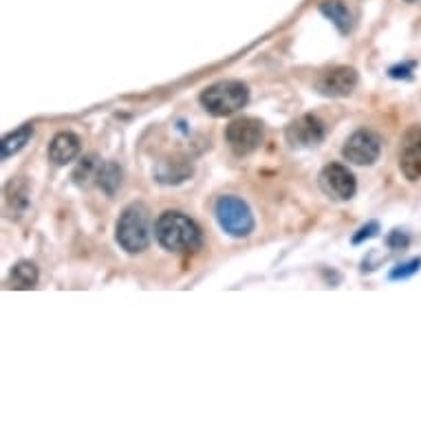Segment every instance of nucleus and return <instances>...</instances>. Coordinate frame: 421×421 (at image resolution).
<instances>
[{"label":"nucleus","instance_id":"obj_1","mask_svg":"<svg viewBox=\"0 0 421 421\" xmlns=\"http://www.w3.org/2000/svg\"><path fill=\"white\" fill-rule=\"evenodd\" d=\"M154 238L157 243L172 254H190V251L201 249L203 232L196 223L177 209L163 212L154 223Z\"/></svg>","mask_w":421,"mask_h":421},{"label":"nucleus","instance_id":"obj_2","mask_svg":"<svg viewBox=\"0 0 421 421\" xmlns=\"http://www.w3.org/2000/svg\"><path fill=\"white\" fill-rule=\"evenodd\" d=\"M199 102L205 108V113H209L212 117H230L247 106L249 89L247 84L238 80H223L203 89L199 95Z\"/></svg>","mask_w":421,"mask_h":421},{"label":"nucleus","instance_id":"obj_3","mask_svg":"<svg viewBox=\"0 0 421 421\" xmlns=\"http://www.w3.org/2000/svg\"><path fill=\"white\" fill-rule=\"evenodd\" d=\"M144 203L124 207L115 226V241L128 254H142L150 243V216Z\"/></svg>","mask_w":421,"mask_h":421},{"label":"nucleus","instance_id":"obj_4","mask_svg":"<svg viewBox=\"0 0 421 421\" xmlns=\"http://www.w3.org/2000/svg\"><path fill=\"white\" fill-rule=\"evenodd\" d=\"M214 216L221 230L234 238H247L254 232V214L249 205L234 194H223L214 203Z\"/></svg>","mask_w":421,"mask_h":421},{"label":"nucleus","instance_id":"obj_5","mask_svg":"<svg viewBox=\"0 0 421 421\" xmlns=\"http://www.w3.org/2000/svg\"><path fill=\"white\" fill-rule=\"evenodd\" d=\"M265 137V124L256 117H238L228 124L226 139L234 154L238 157H247L254 150L260 148Z\"/></svg>","mask_w":421,"mask_h":421},{"label":"nucleus","instance_id":"obj_6","mask_svg":"<svg viewBox=\"0 0 421 421\" xmlns=\"http://www.w3.org/2000/svg\"><path fill=\"white\" fill-rule=\"evenodd\" d=\"M320 190L333 201H350L357 192L355 175L342 163H329L318 175Z\"/></svg>","mask_w":421,"mask_h":421},{"label":"nucleus","instance_id":"obj_7","mask_svg":"<svg viewBox=\"0 0 421 421\" xmlns=\"http://www.w3.org/2000/svg\"><path fill=\"white\" fill-rule=\"evenodd\" d=\"M342 154L355 165H373L382 154V137L369 128H360L344 142Z\"/></svg>","mask_w":421,"mask_h":421},{"label":"nucleus","instance_id":"obj_8","mask_svg":"<svg viewBox=\"0 0 421 421\" xmlns=\"http://www.w3.org/2000/svg\"><path fill=\"white\" fill-rule=\"evenodd\" d=\"M325 137H327L325 121H322L318 115H311V113L296 117L285 131L287 144L291 148H298V150L300 148H313V146L325 142Z\"/></svg>","mask_w":421,"mask_h":421},{"label":"nucleus","instance_id":"obj_9","mask_svg":"<svg viewBox=\"0 0 421 421\" xmlns=\"http://www.w3.org/2000/svg\"><path fill=\"white\" fill-rule=\"evenodd\" d=\"M357 89V71L350 66H331L316 80V91L325 97H348Z\"/></svg>","mask_w":421,"mask_h":421},{"label":"nucleus","instance_id":"obj_10","mask_svg":"<svg viewBox=\"0 0 421 421\" xmlns=\"http://www.w3.org/2000/svg\"><path fill=\"white\" fill-rule=\"evenodd\" d=\"M399 170L408 181L421 179V126H413L401 137Z\"/></svg>","mask_w":421,"mask_h":421},{"label":"nucleus","instance_id":"obj_11","mask_svg":"<svg viewBox=\"0 0 421 421\" xmlns=\"http://www.w3.org/2000/svg\"><path fill=\"white\" fill-rule=\"evenodd\" d=\"M194 172L192 168V161H188L186 157H168V159H161L154 168V179L159 181L163 186H179L188 181Z\"/></svg>","mask_w":421,"mask_h":421},{"label":"nucleus","instance_id":"obj_12","mask_svg":"<svg viewBox=\"0 0 421 421\" xmlns=\"http://www.w3.org/2000/svg\"><path fill=\"white\" fill-rule=\"evenodd\" d=\"M82 150V142L75 133H58L49 144V159L55 165H66L71 163Z\"/></svg>","mask_w":421,"mask_h":421},{"label":"nucleus","instance_id":"obj_13","mask_svg":"<svg viewBox=\"0 0 421 421\" xmlns=\"http://www.w3.org/2000/svg\"><path fill=\"white\" fill-rule=\"evenodd\" d=\"M320 11L327 20H331L335 27H338L340 34H348L350 27H353V18H350L348 7L342 3V0H322L320 3Z\"/></svg>","mask_w":421,"mask_h":421},{"label":"nucleus","instance_id":"obj_14","mask_svg":"<svg viewBox=\"0 0 421 421\" xmlns=\"http://www.w3.org/2000/svg\"><path fill=\"white\" fill-rule=\"evenodd\" d=\"M121 181H124V172L119 163L115 161H108L97 170V186H100V190L106 196H115V192L121 188Z\"/></svg>","mask_w":421,"mask_h":421},{"label":"nucleus","instance_id":"obj_15","mask_svg":"<svg viewBox=\"0 0 421 421\" xmlns=\"http://www.w3.org/2000/svg\"><path fill=\"white\" fill-rule=\"evenodd\" d=\"M31 137H34V126L31 124H24V126H20L18 131L9 133L3 139V144H0V148H3V159H9L16 152H20L27 144H29Z\"/></svg>","mask_w":421,"mask_h":421},{"label":"nucleus","instance_id":"obj_16","mask_svg":"<svg viewBox=\"0 0 421 421\" xmlns=\"http://www.w3.org/2000/svg\"><path fill=\"white\" fill-rule=\"evenodd\" d=\"M9 283L13 289H34L38 283V267L29 260H20L16 267L11 269Z\"/></svg>","mask_w":421,"mask_h":421},{"label":"nucleus","instance_id":"obj_17","mask_svg":"<svg viewBox=\"0 0 421 421\" xmlns=\"http://www.w3.org/2000/svg\"><path fill=\"white\" fill-rule=\"evenodd\" d=\"M7 203H9V209L13 214L24 212L27 205H29V190H27L24 181H11V184L7 186Z\"/></svg>","mask_w":421,"mask_h":421},{"label":"nucleus","instance_id":"obj_18","mask_svg":"<svg viewBox=\"0 0 421 421\" xmlns=\"http://www.w3.org/2000/svg\"><path fill=\"white\" fill-rule=\"evenodd\" d=\"M419 269H421V258H411V260L397 265V267H392V272L388 274V278L390 280H404V278L415 276Z\"/></svg>","mask_w":421,"mask_h":421},{"label":"nucleus","instance_id":"obj_19","mask_svg":"<svg viewBox=\"0 0 421 421\" xmlns=\"http://www.w3.org/2000/svg\"><path fill=\"white\" fill-rule=\"evenodd\" d=\"M93 170H95V157L91 154V157H84L82 161H80V165L75 168V172H73V179H75V184H84L87 179H91V175H93Z\"/></svg>","mask_w":421,"mask_h":421},{"label":"nucleus","instance_id":"obj_20","mask_svg":"<svg viewBox=\"0 0 421 421\" xmlns=\"http://www.w3.org/2000/svg\"><path fill=\"white\" fill-rule=\"evenodd\" d=\"M415 66H417V62H404V64H397V66H390L388 75L392 80H413Z\"/></svg>","mask_w":421,"mask_h":421},{"label":"nucleus","instance_id":"obj_21","mask_svg":"<svg viewBox=\"0 0 421 421\" xmlns=\"http://www.w3.org/2000/svg\"><path fill=\"white\" fill-rule=\"evenodd\" d=\"M377 232H380V223H377V221L367 223V226H362L357 230V234H353V245H360V243L367 241V238H373Z\"/></svg>","mask_w":421,"mask_h":421},{"label":"nucleus","instance_id":"obj_22","mask_svg":"<svg viewBox=\"0 0 421 421\" xmlns=\"http://www.w3.org/2000/svg\"><path fill=\"white\" fill-rule=\"evenodd\" d=\"M408 243H411V238L406 236L401 230H392V232L386 236V245H388L390 249H406V247H408Z\"/></svg>","mask_w":421,"mask_h":421},{"label":"nucleus","instance_id":"obj_23","mask_svg":"<svg viewBox=\"0 0 421 421\" xmlns=\"http://www.w3.org/2000/svg\"><path fill=\"white\" fill-rule=\"evenodd\" d=\"M408 3H417V0H408Z\"/></svg>","mask_w":421,"mask_h":421}]
</instances>
